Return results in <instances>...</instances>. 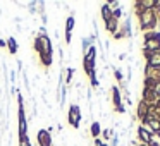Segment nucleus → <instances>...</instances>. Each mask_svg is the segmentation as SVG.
<instances>
[{
	"instance_id": "obj_1",
	"label": "nucleus",
	"mask_w": 160,
	"mask_h": 146,
	"mask_svg": "<svg viewBox=\"0 0 160 146\" xmlns=\"http://www.w3.org/2000/svg\"><path fill=\"white\" fill-rule=\"evenodd\" d=\"M136 17L139 22V29L143 33H150L155 31L157 26H158V19H157L155 11H141V12H134Z\"/></svg>"
},
{
	"instance_id": "obj_2",
	"label": "nucleus",
	"mask_w": 160,
	"mask_h": 146,
	"mask_svg": "<svg viewBox=\"0 0 160 146\" xmlns=\"http://www.w3.org/2000/svg\"><path fill=\"white\" fill-rule=\"evenodd\" d=\"M143 55L160 52V31H150L143 35Z\"/></svg>"
},
{
	"instance_id": "obj_3",
	"label": "nucleus",
	"mask_w": 160,
	"mask_h": 146,
	"mask_svg": "<svg viewBox=\"0 0 160 146\" xmlns=\"http://www.w3.org/2000/svg\"><path fill=\"white\" fill-rule=\"evenodd\" d=\"M33 48L38 55H53V46L50 36H35Z\"/></svg>"
},
{
	"instance_id": "obj_4",
	"label": "nucleus",
	"mask_w": 160,
	"mask_h": 146,
	"mask_svg": "<svg viewBox=\"0 0 160 146\" xmlns=\"http://www.w3.org/2000/svg\"><path fill=\"white\" fill-rule=\"evenodd\" d=\"M67 124L71 125L72 129H79L81 125V120H83V115H81V108L78 103H72L67 110Z\"/></svg>"
},
{
	"instance_id": "obj_5",
	"label": "nucleus",
	"mask_w": 160,
	"mask_h": 146,
	"mask_svg": "<svg viewBox=\"0 0 160 146\" xmlns=\"http://www.w3.org/2000/svg\"><path fill=\"white\" fill-rule=\"evenodd\" d=\"M136 136H138L139 144H152V143L155 141V136H153L152 132H150L145 125H141V124L138 125V129H136Z\"/></svg>"
},
{
	"instance_id": "obj_6",
	"label": "nucleus",
	"mask_w": 160,
	"mask_h": 146,
	"mask_svg": "<svg viewBox=\"0 0 160 146\" xmlns=\"http://www.w3.org/2000/svg\"><path fill=\"white\" fill-rule=\"evenodd\" d=\"M143 57H145V66H148L152 71H160V52L146 53Z\"/></svg>"
},
{
	"instance_id": "obj_7",
	"label": "nucleus",
	"mask_w": 160,
	"mask_h": 146,
	"mask_svg": "<svg viewBox=\"0 0 160 146\" xmlns=\"http://www.w3.org/2000/svg\"><path fill=\"white\" fill-rule=\"evenodd\" d=\"M36 143L38 146H52V136L47 129H40L36 132Z\"/></svg>"
},
{
	"instance_id": "obj_8",
	"label": "nucleus",
	"mask_w": 160,
	"mask_h": 146,
	"mask_svg": "<svg viewBox=\"0 0 160 146\" xmlns=\"http://www.w3.org/2000/svg\"><path fill=\"white\" fill-rule=\"evenodd\" d=\"M110 100H112V105H114V110L119 107H122V93L117 86L110 88Z\"/></svg>"
},
{
	"instance_id": "obj_9",
	"label": "nucleus",
	"mask_w": 160,
	"mask_h": 146,
	"mask_svg": "<svg viewBox=\"0 0 160 146\" xmlns=\"http://www.w3.org/2000/svg\"><path fill=\"white\" fill-rule=\"evenodd\" d=\"M150 107H152V105H148V103H145L143 100H139L138 108H136V117L139 119V122H143L146 119V115H148V112H150Z\"/></svg>"
},
{
	"instance_id": "obj_10",
	"label": "nucleus",
	"mask_w": 160,
	"mask_h": 146,
	"mask_svg": "<svg viewBox=\"0 0 160 146\" xmlns=\"http://www.w3.org/2000/svg\"><path fill=\"white\" fill-rule=\"evenodd\" d=\"M100 134H102V125H100V122L98 120H93L91 122V125H90V136L93 139H97V138H100Z\"/></svg>"
},
{
	"instance_id": "obj_11",
	"label": "nucleus",
	"mask_w": 160,
	"mask_h": 146,
	"mask_svg": "<svg viewBox=\"0 0 160 146\" xmlns=\"http://www.w3.org/2000/svg\"><path fill=\"white\" fill-rule=\"evenodd\" d=\"M7 50H9V53H12V55L18 53L19 43H18V40H16L14 36H9V38H7Z\"/></svg>"
},
{
	"instance_id": "obj_12",
	"label": "nucleus",
	"mask_w": 160,
	"mask_h": 146,
	"mask_svg": "<svg viewBox=\"0 0 160 146\" xmlns=\"http://www.w3.org/2000/svg\"><path fill=\"white\" fill-rule=\"evenodd\" d=\"M119 28H121V24H119V21H117V19H114V17H112L110 21L105 22V29H107V33H110V35H114Z\"/></svg>"
},
{
	"instance_id": "obj_13",
	"label": "nucleus",
	"mask_w": 160,
	"mask_h": 146,
	"mask_svg": "<svg viewBox=\"0 0 160 146\" xmlns=\"http://www.w3.org/2000/svg\"><path fill=\"white\" fill-rule=\"evenodd\" d=\"M100 16H102V21L107 22L112 19V12H110V7H108V4H103L100 9Z\"/></svg>"
},
{
	"instance_id": "obj_14",
	"label": "nucleus",
	"mask_w": 160,
	"mask_h": 146,
	"mask_svg": "<svg viewBox=\"0 0 160 146\" xmlns=\"http://www.w3.org/2000/svg\"><path fill=\"white\" fill-rule=\"evenodd\" d=\"M38 60H40V64H42L43 67L48 69V67L53 64V55H38Z\"/></svg>"
},
{
	"instance_id": "obj_15",
	"label": "nucleus",
	"mask_w": 160,
	"mask_h": 146,
	"mask_svg": "<svg viewBox=\"0 0 160 146\" xmlns=\"http://www.w3.org/2000/svg\"><path fill=\"white\" fill-rule=\"evenodd\" d=\"M100 136H102V138H100L102 141L107 143V141H110V139L114 138L115 134H114V129H112V127H107V129H102V134H100Z\"/></svg>"
},
{
	"instance_id": "obj_16",
	"label": "nucleus",
	"mask_w": 160,
	"mask_h": 146,
	"mask_svg": "<svg viewBox=\"0 0 160 146\" xmlns=\"http://www.w3.org/2000/svg\"><path fill=\"white\" fill-rule=\"evenodd\" d=\"M74 26H76V19H74V14H71L66 19V33H72Z\"/></svg>"
},
{
	"instance_id": "obj_17",
	"label": "nucleus",
	"mask_w": 160,
	"mask_h": 146,
	"mask_svg": "<svg viewBox=\"0 0 160 146\" xmlns=\"http://www.w3.org/2000/svg\"><path fill=\"white\" fill-rule=\"evenodd\" d=\"M114 77L117 79V83H119V84L124 83V74H122V71H121V69H114Z\"/></svg>"
},
{
	"instance_id": "obj_18",
	"label": "nucleus",
	"mask_w": 160,
	"mask_h": 146,
	"mask_svg": "<svg viewBox=\"0 0 160 146\" xmlns=\"http://www.w3.org/2000/svg\"><path fill=\"white\" fill-rule=\"evenodd\" d=\"M18 146H31V141H29L28 136H22V138H19V144Z\"/></svg>"
},
{
	"instance_id": "obj_19",
	"label": "nucleus",
	"mask_w": 160,
	"mask_h": 146,
	"mask_svg": "<svg viewBox=\"0 0 160 146\" xmlns=\"http://www.w3.org/2000/svg\"><path fill=\"white\" fill-rule=\"evenodd\" d=\"M9 79H11V83H12V84H14L16 81H18V72H16L14 69L9 71Z\"/></svg>"
},
{
	"instance_id": "obj_20",
	"label": "nucleus",
	"mask_w": 160,
	"mask_h": 146,
	"mask_svg": "<svg viewBox=\"0 0 160 146\" xmlns=\"http://www.w3.org/2000/svg\"><path fill=\"white\" fill-rule=\"evenodd\" d=\"M93 144H95V146H110V144H107L105 141H102L100 138H97V139H95V141H93Z\"/></svg>"
},
{
	"instance_id": "obj_21",
	"label": "nucleus",
	"mask_w": 160,
	"mask_h": 146,
	"mask_svg": "<svg viewBox=\"0 0 160 146\" xmlns=\"http://www.w3.org/2000/svg\"><path fill=\"white\" fill-rule=\"evenodd\" d=\"M0 48H7V40L0 38Z\"/></svg>"
},
{
	"instance_id": "obj_22",
	"label": "nucleus",
	"mask_w": 160,
	"mask_h": 146,
	"mask_svg": "<svg viewBox=\"0 0 160 146\" xmlns=\"http://www.w3.org/2000/svg\"><path fill=\"white\" fill-rule=\"evenodd\" d=\"M128 59V55H126V53H119V60H126Z\"/></svg>"
},
{
	"instance_id": "obj_23",
	"label": "nucleus",
	"mask_w": 160,
	"mask_h": 146,
	"mask_svg": "<svg viewBox=\"0 0 160 146\" xmlns=\"http://www.w3.org/2000/svg\"><path fill=\"white\" fill-rule=\"evenodd\" d=\"M155 107H157V110L160 112V100H158V101H157V103H155Z\"/></svg>"
}]
</instances>
